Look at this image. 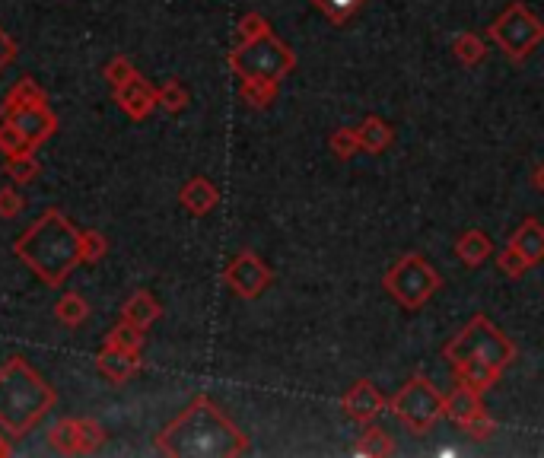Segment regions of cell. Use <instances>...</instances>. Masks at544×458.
<instances>
[{"label":"cell","mask_w":544,"mask_h":458,"mask_svg":"<svg viewBox=\"0 0 544 458\" xmlns=\"http://www.w3.org/2000/svg\"><path fill=\"white\" fill-rule=\"evenodd\" d=\"M249 449V436L207 395H198L156 436V452L169 458H236Z\"/></svg>","instance_id":"6da1fadb"},{"label":"cell","mask_w":544,"mask_h":458,"mask_svg":"<svg viewBox=\"0 0 544 458\" xmlns=\"http://www.w3.org/2000/svg\"><path fill=\"white\" fill-rule=\"evenodd\" d=\"M13 255L48 287H64L80 258V229L70 223L58 207H48L26 233L13 242Z\"/></svg>","instance_id":"7a4b0ae2"},{"label":"cell","mask_w":544,"mask_h":458,"mask_svg":"<svg viewBox=\"0 0 544 458\" xmlns=\"http://www.w3.org/2000/svg\"><path fill=\"white\" fill-rule=\"evenodd\" d=\"M443 357L452 363L455 379L484 395L500 382L503 369L516 360V344L506 338L487 315H475V319L443 347Z\"/></svg>","instance_id":"3957f363"},{"label":"cell","mask_w":544,"mask_h":458,"mask_svg":"<svg viewBox=\"0 0 544 458\" xmlns=\"http://www.w3.org/2000/svg\"><path fill=\"white\" fill-rule=\"evenodd\" d=\"M55 401L58 392L23 357H10L0 366V430L7 436H26L42 424Z\"/></svg>","instance_id":"277c9868"},{"label":"cell","mask_w":544,"mask_h":458,"mask_svg":"<svg viewBox=\"0 0 544 458\" xmlns=\"http://www.w3.org/2000/svg\"><path fill=\"white\" fill-rule=\"evenodd\" d=\"M296 67V51L280 42L277 35L268 29L258 39L236 42L230 51V70L239 80H268L280 83L287 74H293Z\"/></svg>","instance_id":"5b68a950"},{"label":"cell","mask_w":544,"mask_h":458,"mask_svg":"<svg viewBox=\"0 0 544 458\" xmlns=\"http://www.w3.org/2000/svg\"><path fill=\"white\" fill-rule=\"evenodd\" d=\"M382 287L401 309L417 312V309H424L433 299V293L443 287V277L436 274V268L424 255L408 252V255H401L389 271H385Z\"/></svg>","instance_id":"8992f818"},{"label":"cell","mask_w":544,"mask_h":458,"mask_svg":"<svg viewBox=\"0 0 544 458\" xmlns=\"http://www.w3.org/2000/svg\"><path fill=\"white\" fill-rule=\"evenodd\" d=\"M389 411L408 430L430 433L446 417V395L427 376H414L389 398Z\"/></svg>","instance_id":"52a82bcc"},{"label":"cell","mask_w":544,"mask_h":458,"mask_svg":"<svg viewBox=\"0 0 544 458\" xmlns=\"http://www.w3.org/2000/svg\"><path fill=\"white\" fill-rule=\"evenodd\" d=\"M487 35L494 39V45H500L506 58L519 64L544 42V23L529 10V4L513 0V4H506V10L487 26Z\"/></svg>","instance_id":"ba28073f"},{"label":"cell","mask_w":544,"mask_h":458,"mask_svg":"<svg viewBox=\"0 0 544 458\" xmlns=\"http://www.w3.org/2000/svg\"><path fill=\"white\" fill-rule=\"evenodd\" d=\"M223 284L230 287L239 299H258L274 284V271L268 268L265 258H261L258 252L242 249L223 268Z\"/></svg>","instance_id":"9c48e42d"},{"label":"cell","mask_w":544,"mask_h":458,"mask_svg":"<svg viewBox=\"0 0 544 458\" xmlns=\"http://www.w3.org/2000/svg\"><path fill=\"white\" fill-rule=\"evenodd\" d=\"M4 109V105H0ZM10 115V121L16 125V131H20L26 137V144L32 150H39L42 144H48L51 137H55L58 131V115L48 109V105H10V109H4Z\"/></svg>","instance_id":"30bf717a"},{"label":"cell","mask_w":544,"mask_h":458,"mask_svg":"<svg viewBox=\"0 0 544 458\" xmlns=\"http://www.w3.org/2000/svg\"><path fill=\"white\" fill-rule=\"evenodd\" d=\"M341 408L350 420H357V424H373V420L389 408V401H385V395L376 389V385L370 379H357L350 389L344 392L341 398Z\"/></svg>","instance_id":"8fae6325"},{"label":"cell","mask_w":544,"mask_h":458,"mask_svg":"<svg viewBox=\"0 0 544 458\" xmlns=\"http://www.w3.org/2000/svg\"><path fill=\"white\" fill-rule=\"evenodd\" d=\"M115 105L121 112H125L131 121H147L153 115V109L160 102H156V86L147 80L134 74L131 80H125L121 86H115Z\"/></svg>","instance_id":"7c38bea8"},{"label":"cell","mask_w":544,"mask_h":458,"mask_svg":"<svg viewBox=\"0 0 544 458\" xmlns=\"http://www.w3.org/2000/svg\"><path fill=\"white\" fill-rule=\"evenodd\" d=\"M503 249H510L525 264V268L532 271L535 264L544 261V223H538L535 217L522 220L519 229L510 236V242H506Z\"/></svg>","instance_id":"4fadbf2b"},{"label":"cell","mask_w":544,"mask_h":458,"mask_svg":"<svg viewBox=\"0 0 544 458\" xmlns=\"http://www.w3.org/2000/svg\"><path fill=\"white\" fill-rule=\"evenodd\" d=\"M96 369L112 385H125L128 379H134L140 369H144V360H140V354H128V350H118V347H105L102 344L99 357H96Z\"/></svg>","instance_id":"5bb4252c"},{"label":"cell","mask_w":544,"mask_h":458,"mask_svg":"<svg viewBox=\"0 0 544 458\" xmlns=\"http://www.w3.org/2000/svg\"><path fill=\"white\" fill-rule=\"evenodd\" d=\"M179 204L188 210L191 217H207L210 210H217L220 204V188L204 179V175H195V179H188L179 191Z\"/></svg>","instance_id":"9a60e30c"},{"label":"cell","mask_w":544,"mask_h":458,"mask_svg":"<svg viewBox=\"0 0 544 458\" xmlns=\"http://www.w3.org/2000/svg\"><path fill=\"white\" fill-rule=\"evenodd\" d=\"M478 414H484V401L481 392L471 389V385L459 382L455 389L446 395V417L452 420L455 427H465L468 420H475Z\"/></svg>","instance_id":"2e32d148"},{"label":"cell","mask_w":544,"mask_h":458,"mask_svg":"<svg viewBox=\"0 0 544 458\" xmlns=\"http://www.w3.org/2000/svg\"><path fill=\"white\" fill-rule=\"evenodd\" d=\"M48 443L55 452L61 455H93L90 446H86V436H83V424L74 417H61L55 427L48 433Z\"/></svg>","instance_id":"e0dca14e"},{"label":"cell","mask_w":544,"mask_h":458,"mask_svg":"<svg viewBox=\"0 0 544 458\" xmlns=\"http://www.w3.org/2000/svg\"><path fill=\"white\" fill-rule=\"evenodd\" d=\"M121 319L137 325L140 331H147L150 325H156L163 319V306L150 290H137L125 306H121Z\"/></svg>","instance_id":"ac0fdd59"},{"label":"cell","mask_w":544,"mask_h":458,"mask_svg":"<svg viewBox=\"0 0 544 458\" xmlns=\"http://www.w3.org/2000/svg\"><path fill=\"white\" fill-rule=\"evenodd\" d=\"M490 255H494V242L487 239L484 229H468V233L455 239V258H459L465 268H481Z\"/></svg>","instance_id":"d6986e66"},{"label":"cell","mask_w":544,"mask_h":458,"mask_svg":"<svg viewBox=\"0 0 544 458\" xmlns=\"http://www.w3.org/2000/svg\"><path fill=\"white\" fill-rule=\"evenodd\" d=\"M357 140H360V150H366V153H385L392 147L395 131H392V125H385L379 115H366L363 125L357 128Z\"/></svg>","instance_id":"ffe728a7"},{"label":"cell","mask_w":544,"mask_h":458,"mask_svg":"<svg viewBox=\"0 0 544 458\" xmlns=\"http://www.w3.org/2000/svg\"><path fill=\"white\" fill-rule=\"evenodd\" d=\"M395 452H398L395 439L382 427H373V424H366L363 436L357 439V446H354V455H366V458H389Z\"/></svg>","instance_id":"44dd1931"},{"label":"cell","mask_w":544,"mask_h":458,"mask_svg":"<svg viewBox=\"0 0 544 458\" xmlns=\"http://www.w3.org/2000/svg\"><path fill=\"white\" fill-rule=\"evenodd\" d=\"M452 55L455 61H459L462 67H478L487 55V45L478 32H459L452 39Z\"/></svg>","instance_id":"7402d4cb"},{"label":"cell","mask_w":544,"mask_h":458,"mask_svg":"<svg viewBox=\"0 0 544 458\" xmlns=\"http://www.w3.org/2000/svg\"><path fill=\"white\" fill-rule=\"evenodd\" d=\"M90 303L80 296V293H64L58 303H55V315H58V322L67 325V328H80L86 319H90Z\"/></svg>","instance_id":"603a6c76"},{"label":"cell","mask_w":544,"mask_h":458,"mask_svg":"<svg viewBox=\"0 0 544 458\" xmlns=\"http://www.w3.org/2000/svg\"><path fill=\"white\" fill-rule=\"evenodd\" d=\"M0 105H4V109H10V105H48V96H45L42 86L35 83V77H20L7 90V96Z\"/></svg>","instance_id":"cb8c5ba5"},{"label":"cell","mask_w":544,"mask_h":458,"mask_svg":"<svg viewBox=\"0 0 544 458\" xmlns=\"http://www.w3.org/2000/svg\"><path fill=\"white\" fill-rule=\"evenodd\" d=\"M280 93V83H268V80H239V96L245 105H252V109H268L274 105Z\"/></svg>","instance_id":"d4e9b609"},{"label":"cell","mask_w":544,"mask_h":458,"mask_svg":"<svg viewBox=\"0 0 544 458\" xmlns=\"http://www.w3.org/2000/svg\"><path fill=\"white\" fill-rule=\"evenodd\" d=\"M105 347H118V350H128V354H140V350H144V331L121 319L109 334H105Z\"/></svg>","instance_id":"484cf974"},{"label":"cell","mask_w":544,"mask_h":458,"mask_svg":"<svg viewBox=\"0 0 544 458\" xmlns=\"http://www.w3.org/2000/svg\"><path fill=\"white\" fill-rule=\"evenodd\" d=\"M4 172L10 175V182L29 185V182L39 179L42 163L35 160V150H29V153H20V156H7V166H4Z\"/></svg>","instance_id":"4316f807"},{"label":"cell","mask_w":544,"mask_h":458,"mask_svg":"<svg viewBox=\"0 0 544 458\" xmlns=\"http://www.w3.org/2000/svg\"><path fill=\"white\" fill-rule=\"evenodd\" d=\"M312 7L319 10L328 23L344 26L347 20H354V13L363 7V0H312Z\"/></svg>","instance_id":"83f0119b"},{"label":"cell","mask_w":544,"mask_h":458,"mask_svg":"<svg viewBox=\"0 0 544 458\" xmlns=\"http://www.w3.org/2000/svg\"><path fill=\"white\" fill-rule=\"evenodd\" d=\"M105 255H109V239L99 229H80V258L86 268H96Z\"/></svg>","instance_id":"f1b7e54d"},{"label":"cell","mask_w":544,"mask_h":458,"mask_svg":"<svg viewBox=\"0 0 544 458\" xmlns=\"http://www.w3.org/2000/svg\"><path fill=\"white\" fill-rule=\"evenodd\" d=\"M156 102H160V109H166L169 115H179L188 109L191 96L179 80H166L163 86H156Z\"/></svg>","instance_id":"f546056e"},{"label":"cell","mask_w":544,"mask_h":458,"mask_svg":"<svg viewBox=\"0 0 544 458\" xmlns=\"http://www.w3.org/2000/svg\"><path fill=\"white\" fill-rule=\"evenodd\" d=\"M29 150L32 147L26 144V137L16 131L10 115L0 109V153H4V156H20V153H29Z\"/></svg>","instance_id":"4dcf8cb0"},{"label":"cell","mask_w":544,"mask_h":458,"mask_svg":"<svg viewBox=\"0 0 544 458\" xmlns=\"http://www.w3.org/2000/svg\"><path fill=\"white\" fill-rule=\"evenodd\" d=\"M328 147H331V153L338 156V160H350V156H354V153L360 150L357 128H338V131H331Z\"/></svg>","instance_id":"1f68e13d"},{"label":"cell","mask_w":544,"mask_h":458,"mask_svg":"<svg viewBox=\"0 0 544 458\" xmlns=\"http://www.w3.org/2000/svg\"><path fill=\"white\" fill-rule=\"evenodd\" d=\"M137 74V70H134V64L125 58V55H115L109 64H105L102 67V77L105 80H109V86H112V90H115V86H121V83H125V80H131Z\"/></svg>","instance_id":"d6a6232c"},{"label":"cell","mask_w":544,"mask_h":458,"mask_svg":"<svg viewBox=\"0 0 544 458\" xmlns=\"http://www.w3.org/2000/svg\"><path fill=\"white\" fill-rule=\"evenodd\" d=\"M271 23L265 20L261 13H245L242 20L236 23V42H249V39H258L261 32H268Z\"/></svg>","instance_id":"836d02e7"},{"label":"cell","mask_w":544,"mask_h":458,"mask_svg":"<svg viewBox=\"0 0 544 458\" xmlns=\"http://www.w3.org/2000/svg\"><path fill=\"white\" fill-rule=\"evenodd\" d=\"M23 207H26V201H23V195H20V191H16L13 185L0 188V220L20 217V214H23Z\"/></svg>","instance_id":"e575fe53"},{"label":"cell","mask_w":544,"mask_h":458,"mask_svg":"<svg viewBox=\"0 0 544 458\" xmlns=\"http://www.w3.org/2000/svg\"><path fill=\"white\" fill-rule=\"evenodd\" d=\"M462 430H465L471 439H475V443H487V439L497 433V424H494V420H490L487 411H484V414H478L475 420H468V424H465Z\"/></svg>","instance_id":"d590c367"},{"label":"cell","mask_w":544,"mask_h":458,"mask_svg":"<svg viewBox=\"0 0 544 458\" xmlns=\"http://www.w3.org/2000/svg\"><path fill=\"white\" fill-rule=\"evenodd\" d=\"M16 55H20V48H16V42H13V35L0 26V74L16 61Z\"/></svg>","instance_id":"8d00e7d4"},{"label":"cell","mask_w":544,"mask_h":458,"mask_svg":"<svg viewBox=\"0 0 544 458\" xmlns=\"http://www.w3.org/2000/svg\"><path fill=\"white\" fill-rule=\"evenodd\" d=\"M13 455V446H10V436L0 430V458H10Z\"/></svg>","instance_id":"74e56055"},{"label":"cell","mask_w":544,"mask_h":458,"mask_svg":"<svg viewBox=\"0 0 544 458\" xmlns=\"http://www.w3.org/2000/svg\"><path fill=\"white\" fill-rule=\"evenodd\" d=\"M532 185H535V191H541V195H544V163L535 169V175H532Z\"/></svg>","instance_id":"f35d334b"}]
</instances>
